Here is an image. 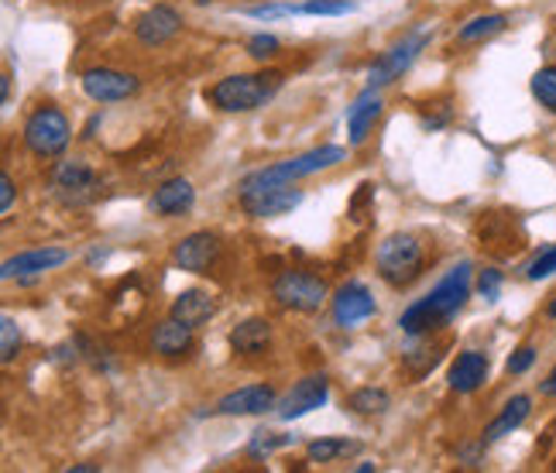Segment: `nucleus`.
I'll use <instances>...</instances> for the list:
<instances>
[{"instance_id": "obj_43", "label": "nucleus", "mask_w": 556, "mask_h": 473, "mask_svg": "<svg viewBox=\"0 0 556 473\" xmlns=\"http://www.w3.org/2000/svg\"><path fill=\"white\" fill-rule=\"evenodd\" d=\"M546 316H549V319H556V295H553V303L546 306Z\"/></svg>"}, {"instance_id": "obj_18", "label": "nucleus", "mask_w": 556, "mask_h": 473, "mask_svg": "<svg viewBox=\"0 0 556 473\" xmlns=\"http://www.w3.org/2000/svg\"><path fill=\"white\" fill-rule=\"evenodd\" d=\"M491 374V360L481 350H464L457 354V360L451 363V374H446V384L457 392V395H475L478 388L488 384Z\"/></svg>"}, {"instance_id": "obj_28", "label": "nucleus", "mask_w": 556, "mask_h": 473, "mask_svg": "<svg viewBox=\"0 0 556 473\" xmlns=\"http://www.w3.org/2000/svg\"><path fill=\"white\" fill-rule=\"evenodd\" d=\"M419 117H422V127L426 131H440L454 120V103L451 100H430L419 106Z\"/></svg>"}, {"instance_id": "obj_36", "label": "nucleus", "mask_w": 556, "mask_h": 473, "mask_svg": "<svg viewBox=\"0 0 556 473\" xmlns=\"http://www.w3.org/2000/svg\"><path fill=\"white\" fill-rule=\"evenodd\" d=\"M289 443H292V436L254 433V439H251V446H248V453H251V457H262V453H271V449H278V446H289Z\"/></svg>"}, {"instance_id": "obj_40", "label": "nucleus", "mask_w": 556, "mask_h": 473, "mask_svg": "<svg viewBox=\"0 0 556 473\" xmlns=\"http://www.w3.org/2000/svg\"><path fill=\"white\" fill-rule=\"evenodd\" d=\"M100 466L97 463H73V466H66V473H97Z\"/></svg>"}, {"instance_id": "obj_15", "label": "nucleus", "mask_w": 556, "mask_h": 473, "mask_svg": "<svg viewBox=\"0 0 556 473\" xmlns=\"http://www.w3.org/2000/svg\"><path fill=\"white\" fill-rule=\"evenodd\" d=\"M66 261H70V254L62 247H31V251H21V254L8 257L0 274H4L8 282L11 278H38V274H46V271L66 265Z\"/></svg>"}, {"instance_id": "obj_9", "label": "nucleus", "mask_w": 556, "mask_h": 473, "mask_svg": "<svg viewBox=\"0 0 556 473\" xmlns=\"http://www.w3.org/2000/svg\"><path fill=\"white\" fill-rule=\"evenodd\" d=\"M220 237L210 233V230H197L182 237V241L173 247V261L176 268L189 271V274H210L213 268H217L220 261Z\"/></svg>"}, {"instance_id": "obj_25", "label": "nucleus", "mask_w": 556, "mask_h": 473, "mask_svg": "<svg viewBox=\"0 0 556 473\" xmlns=\"http://www.w3.org/2000/svg\"><path fill=\"white\" fill-rule=\"evenodd\" d=\"M306 453L313 463H337V460H348V457L361 453V443L340 439V436H324V439H313L306 446Z\"/></svg>"}, {"instance_id": "obj_3", "label": "nucleus", "mask_w": 556, "mask_h": 473, "mask_svg": "<svg viewBox=\"0 0 556 473\" xmlns=\"http://www.w3.org/2000/svg\"><path fill=\"white\" fill-rule=\"evenodd\" d=\"M426 265H430V247L416 233H389L375 251V268L384 285L409 289L416 285Z\"/></svg>"}, {"instance_id": "obj_42", "label": "nucleus", "mask_w": 556, "mask_h": 473, "mask_svg": "<svg viewBox=\"0 0 556 473\" xmlns=\"http://www.w3.org/2000/svg\"><path fill=\"white\" fill-rule=\"evenodd\" d=\"M354 470H357V473H371V470H375V463H357Z\"/></svg>"}, {"instance_id": "obj_8", "label": "nucleus", "mask_w": 556, "mask_h": 473, "mask_svg": "<svg viewBox=\"0 0 556 473\" xmlns=\"http://www.w3.org/2000/svg\"><path fill=\"white\" fill-rule=\"evenodd\" d=\"M52 189L66 206H87L100 196V176L90 162L83 158H66L59 162L52 171Z\"/></svg>"}, {"instance_id": "obj_4", "label": "nucleus", "mask_w": 556, "mask_h": 473, "mask_svg": "<svg viewBox=\"0 0 556 473\" xmlns=\"http://www.w3.org/2000/svg\"><path fill=\"white\" fill-rule=\"evenodd\" d=\"M344 158H348V152H344V148H337V144L313 148V152H303V155H295V158H286V162H278V165L251 171V176L241 179L238 196H251V192H262V189H271V186H292L295 179H306V176H316V171H327V168L340 165Z\"/></svg>"}, {"instance_id": "obj_17", "label": "nucleus", "mask_w": 556, "mask_h": 473, "mask_svg": "<svg viewBox=\"0 0 556 473\" xmlns=\"http://www.w3.org/2000/svg\"><path fill=\"white\" fill-rule=\"evenodd\" d=\"M197 350V336H192V327L179 319H162L152 330V354H159L162 360H182Z\"/></svg>"}, {"instance_id": "obj_7", "label": "nucleus", "mask_w": 556, "mask_h": 473, "mask_svg": "<svg viewBox=\"0 0 556 473\" xmlns=\"http://www.w3.org/2000/svg\"><path fill=\"white\" fill-rule=\"evenodd\" d=\"M430 41H433V28H426V25L413 28L409 35H402L395 46L389 52H381L375 59V66L368 69V86H371V90H381V86L402 79V73L413 69V62L422 55V49L430 46Z\"/></svg>"}, {"instance_id": "obj_31", "label": "nucleus", "mask_w": 556, "mask_h": 473, "mask_svg": "<svg viewBox=\"0 0 556 473\" xmlns=\"http://www.w3.org/2000/svg\"><path fill=\"white\" fill-rule=\"evenodd\" d=\"M351 11H354L351 0H306V4H299V14H319V17H337Z\"/></svg>"}, {"instance_id": "obj_20", "label": "nucleus", "mask_w": 556, "mask_h": 473, "mask_svg": "<svg viewBox=\"0 0 556 473\" xmlns=\"http://www.w3.org/2000/svg\"><path fill=\"white\" fill-rule=\"evenodd\" d=\"M433 333H426V336H409L413 343L402 350V371L409 374L413 381H422L426 374H430L437 363L443 360V350H446V343L443 340H430Z\"/></svg>"}, {"instance_id": "obj_30", "label": "nucleus", "mask_w": 556, "mask_h": 473, "mask_svg": "<svg viewBox=\"0 0 556 473\" xmlns=\"http://www.w3.org/2000/svg\"><path fill=\"white\" fill-rule=\"evenodd\" d=\"M21 350V330H17V322L14 316H4L0 319V360L11 363Z\"/></svg>"}, {"instance_id": "obj_26", "label": "nucleus", "mask_w": 556, "mask_h": 473, "mask_svg": "<svg viewBox=\"0 0 556 473\" xmlns=\"http://www.w3.org/2000/svg\"><path fill=\"white\" fill-rule=\"evenodd\" d=\"M505 25H508L505 14H481L475 21H467V25L457 31V41H460V46H478V41H488V38L502 35Z\"/></svg>"}, {"instance_id": "obj_37", "label": "nucleus", "mask_w": 556, "mask_h": 473, "mask_svg": "<svg viewBox=\"0 0 556 473\" xmlns=\"http://www.w3.org/2000/svg\"><path fill=\"white\" fill-rule=\"evenodd\" d=\"M532 363H536V347H519L516 354L508 357V363H505V371L508 374H526Z\"/></svg>"}, {"instance_id": "obj_21", "label": "nucleus", "mask_w": 556, "mask_h": 473, "mask_svg": "<svg viewBox=\"0 0 556 473\" xmlns=\"http://www.w3.org/2000/svg\"><path fill=\"white\" fill-rule=\"evenodd\" d=\"M192 203H197V189L186 179H165L148 206H152V213H159V217H182V213L192 209Z\"/></svg>"}, {"instance_id": "obj_19", "label": "nucleus", "mask_w": 556, "mask_h": 473, "mask_svg": "<svg viewBox=\"0 0 556 473\" xmlns=\"http://www.w3.org/2000/svg\"><path fill=\"white\" fill-rule=\"evenodd\" d=\"M230 350L244 360L265 357L271 350V322L265 316H251V319L238 322L230 333Z\"/></svg>"}, {"instance_id": "obj_32", "label": "nucleus", "mask_w": 556, "mask_h": 473, "mask_svg": "<svg viewBox=\"0 0 556 473\" xmlns=\"http://www.w3.org/2000/svg\"><path fill=\"white\" fill-rule=\"evenodd\" d=\"M549 274H556V244L543 247V251L536 254V261H532V265L526 268V278H529V282H543V278H549Z\"/></svg>"}, {"instance_id": "obj_39", "label": "nucleus", "mask_w": 556, "mask_h": 473, "mask_svg": "<svg viewBox=\"0 0 556 473\" xmlns=\"http://www.w3.org/2000/svg\"><path fill=\"white\" fill-rule=\"evenodd\" d=\"M540 395L543 398H556V368L546 374V381H540Z\"/></svg>"}, {"instance_id": "obj_5", "label": "nucleus", "mask_w": 556, "mask_h": 473, "mask_svg": "<svg viewBox=\"0 0 556 473\" xmlns=\"http://www.w3.org/2000/svg\"><path fill=\"white\" fill-rule=\"evenodd\" d=\"M21 138H25L35 158H59L73 141V127L55 103H38L31 117L25 120V135Z\"/></svg>"}, {"instance_id": "obj_33", "label": "nucleus", "mask_w": 556, "mask_h": 473, "mask_svg": "<svg viewBox=\"0 0 556 473\" xmlns=\"http://www.w3.org/2000/svg\"><path fill=\"white\" fill-rule=\"evenodd\" d=\"M502 271L498 268H484L481 274H478V292H481V298L484 303H498V295H502Z\"/></svg>"}, {"instance_id": "obj_11", "label": "nucleus", "mask_w": 556, "mask_h": 473, "mask_svg": "<svg viewBox=\"0 0 556 473\" xmlns=\"http://www.w3.org/2000/svg\"><path fill=\"white\" fill-rule=\"evenodd\" d=\"M330 312H333V322L340 330H354L361 322H368L375 312H378V303L375 295L368 292V285L361 282H348L340 285L330 298Z\"/></svg>"}, {"instance_id": "obj_13", "label": "nucleus", "mask_w": 556, "mask_h": 473, "mask_svg": "<svg viewBox=\"0 0 556 473\" xmlns=\"http://www.w3.org/2000/svg\"><path fill=\"white\" fill-rule=\"evenodd\" d=\"M241 209L251 220H271V217H286L299 203H303V189L292 186H271L262 192H251V196H238Z\"/></svg>"}, {"instance_id": "obj_14", "label": "nucleus", "mask_w": 556, "mask_h": 473, "mask_svg": "<svg viewBox=\"0 0 556 473\" xmlns=\"http://www.w3.org/2000/svg\"><path fill=\"white\" fill-rule=\"evenodd\" d=\"M179 31H182V14L176 8H168V4H155L152 11H144L135 21V38L148 49L165 46V41H173Z\"/></svg>"}, {"instance_id": "obj_38", "label": "nucleus", "mask_w": 556, "mask_h": 473, "mask_svg": "<svg viewBox=\"0 0 556 473\" xmlns=\"http://www.w3.org/2000/svg\"><path fill=\"white\" fill-rule=\"evenodd\" d=\"M11 206H14V179L4 171L0 176V213H8Z\"/></svg>"}, {"instance_id": "obj_10", "label": "nucleus", "mask_w": 556, "mask_h": 473, "mask_svg": "<svg viewBox=\"0 0 556 473\" xmlns=\"http://www.w3.org/2000/svg\"><path fill=\"white\" fill-rule=\"evenodd\" d=\"M330 398V381L324 374H309L303 381H295L289 395L275 405V416L282 422H292V419H303L309 412H316V408H324Z\"/></svg>"}, {"instance_id": "obj_16", "label": "nucleus", "mask_w": 556, "mask_h": 473, "mask_svg": "<svg viewBox=\"0 0 556 473\" xmlns=\"http://www.w3.org/2000/svg\"><path fill=\"white\" fill-rule=\"evenodd\" d=\"M275 408V388L271 384H248V388L230 392L217 401V416H265Z\"/></svg>"}, {"instance_id": "obj_23", "label": "nucleus", "mask_w": 556, "mask_h": 473, "mask_svg": "<svg viewBox=\"0 0 556 473\" xmlns=\"http://www.w3.org/2000/svg\"><path fill=\"white\" fill-rule=\"evenodd\" d=\"M378 114H381V97H378V90H368L361 93L357 100H354V106L348 111V135H351V144H365L368 141V135H371V127H375V120H378Z\"/></svg>"}, {"instance_id": "obj_2", "label": "nucleus", "mask_w": 556, "mask_h": 473, "mask_svg": "<svg viewBox=\"0 0 556 473\" xmlns=\"http://www.w3.org/2000/svg\"><path fill=\"white\" fill-rule=\"evenodd\" d=\"M282 82L286 76L278 69L224 76L220 82H213L206 90V103L217 106L224 114H251V111H258V106L271 103L275 93L282 90Z\"/></svg>"}, {"instance_id": "obj_29", "label": "nucleus", "mask_w": 556, "mask_h": 473, "mask_svg": "<svg viewBox=\"0 0 556 473\" xmlns=\"http://www.w3.org/2000/svg\"><path fill=\"white\" fill-rule=\"evenodd\" d=\"M532 97H536L540 106H546L549 114H556V66H546L532 76Z\"/></svg>"}, {"instance_id": "obj_22", "label": "nucleus", "mask_w": 556, "mask_h": 473, "mask_svg": "<svg viewBox=\"0 0 556 473\" xmlns=\"http://www.w3.org/2000/svg\"><path fill=\"white\" fill-rule=\"evenodd\" d=\"M168 316L186 322V327L200 330L203 322H210L213 316H217V303H213V295L203 292V289H189V292H179L173 309H168Z\"/></svg>"}, {"instance_id": "obj_24", "label": "nucleus", "mask_w": 556, "mask_h": 473, "mask_svg": "<svg viewBox=\"0 0 556 473\" xmlns=\"http://www.w3.org/2000/svg\"><path fill=\"white\" fill-rule=\"evenodd\" d=\"M529 412H532V398L529 395H516L511 401H505V408L488 422V429H484V443H498V439H505V436H511L516 429L529 419Z\"/></svg>"}, {"instance_id": "obj_27", "label": "nucleus", "mask_w": 556, "mask_h": 473, "mask_svg": "<svg viewBox=\"0 0 556 473\" xmlns=\"http://www.w3.org/2000/svg\"><path fill=\"white\" fill-rule=\"evenodd\" d=\"M389 405L392 398L384 388H357L348 395V408L357 416H381V412H389Z\"/></svg>"}, {"instance_id": "obj_6", "label": "nucleus", "mask_w": 556, "mask_h": 473, "mask_svg": "<svg viewBox=\"0 0 556 473\" xmlns=\"http://www.w3.org/2000/svg\"><path fill=\"white\" fill-rule=\"evenodd\" d=\"M271 298L289 312H319L327 303V282L313 271L303 268H286L271 282Z\"/></svg>"}, {"instance_id": "obj_1", "label": "nucleus", "mask_w": 556, "mask_h": 473, "mask_svg": "<svg viewBox=\"0 0 556 473\" xmlns=\"http://www.w3.org/2000/svg\"><path fill=\"white\" fill-rule=\"evenodd\" d=\"M470 261H460L446 271L440 282L433 285V292L413 303L409 309L402 312L399 327L405 336H426V333H437L440 327H446L470 298Z\"/></svg>"}, {"instance_id": "obj_35", "label": "nucleus", "mask_w": 556, "mask_h": 473, "mask_svg": "<svg viewBox=\"0 0 556 473\" xmlns=\"http://www.w3.org/2000/svg\"><path fill=\"white\" fill-rule=\"evenodd\" d=\"M371 203H375V186L371 182H365V186H357V192H354V200H351V220H365V213L371 209Z\"/></svg>"}, {"instance_id": "obj_12", "label": "nucleus", "mask_w": 556, "mask_h": 473, "mask_svg": "<svg viewBox=\"0 0 556 473\" xmlns=\"http://www.w3.org/2000/svg\"><path fill=\"white\" fill-rule=\"evenodd\" d=\"M141 90V79L131 73H121V69H87L83 73V93L97 103H121V100H131Z\"/></svg>"}, {"instance_id": "obj_34", "label": "nucleus", "mask_w": 556, "mask_h": 473, "mask_svg": "<svg viewBox=\"0 0 556 473\" xmlns=\"http://www.w3.org/2000/svg\"><path fill=\"white\" fill-rule=\"evenodd\" d=\"M278 38L275 35H254L251 41H248V55L251 59H258V62H265V59H275L278 55Z\"/></svg>"}, {"instance_id": "obj_41", "label": "nucleus", "mask_w": 556, "mask_h": 473, "mask_svg": "<svg viewBox=\"0 0 556 473\" xmlns=\"http://www.w3.org/2000/svg\"><path fill=\"white\" fill-rule=\"evenodd\" d=\"M0 90H4V103H8V100H11V76L0 79Z\"/></svg>"}]
</instances>
